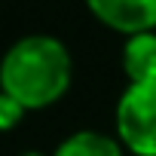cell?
Returning <instances> with one entry per match:
<instances>
[{
  "label": "cell",
  "instance_id": "8992f818",
  "mask_svg": "<svg viewBox=\"0 0 156 156\" xmlns=\"http://www.w3.org/2000/svg\"><path fill=\"white\" fill-rule=\"evenodd\" d=\"M25 104H19L12 95H6V92H0V132H9V129H16L19 122H22V116H25Z\"/></svg>",
  "mask_w": 156,
  "mask_h": 156
},
{
  "label": "cell",
  "instance_id": "3957f363",
  "mask_svg": "<svg viewBox=\"0 0 156 156\" xmlns=\"http://www.w3.org/2000/svg\"><path fill=\"white\" fill-rule=\"evenodd\" d=\"M98 22L122 34H147L156 28V0H86Z\"/></svg>",
  "mask_w": 156,
  "mask_h": 156
},
{
  "label": "cell",
  "instance_id": "7a4b0ae2",
  "mask_svg": "<svg viewBox=\"0 0 156 156\" xmlns=\"http://www.w3.org/2000/svg\"><path fill=\"white\" fill-rule=\"evenodd\" d=\"M119 141L138 156H156V83L129 86L116 104Z\"/></svg>",
  "mask_w": 156,
  "mask_h": 156
},
{
  "label": "cell",
  "instance_id": "52a82bcc",
  "mask_svg": "<svg viewBox=\"0 0 156 156\" xmlns=\"http://www.w3.org/2000/svg\"><path fill=\"white\" fill-rule=\"evenodd\" d=\"M25 156H40V153H25Z\"/></svg>",
  "mask_w": 156,
  "mask_h": 156
},
{
  "label": "cell",
  "instance_id": "5b68a950",
  "mask_svg": "<svg viewBox=\"0 0 156 156\" xmlns=\"http://www.w3.org/2000/svg\"><path fill=\"white\" fill-rule=\"evenodd\" d=\"M55 156H122V150L113 138L101 132H76L58 144Z\"/></svg>",
  "mask_w": 156,
  "mask_h": 156
},
{
  "label": "cell",
  "instance_id": "277c9868",
  "mask_svg": "<svg viewBox=\"0 0 156 156\" xmlns=\"http://www.w3.org/2000/svg\"><path fill=\"white\" fill-rule=\"evenodd\" d=\"M122 67L132 86L156 83V34H135L122 49Z\"/></svg>",
  "mask_w": 156,
  "mask_h": 156
},
{
  "label": "cell",
  "instance_id": "6da1fadb",
  "mask_svg": "<svg viewBox=\"0 0 156 156\" xmlns=\"http://www.w3.org/2000/svg\"><path fill=\"white\" fill-rule=\"evenodd\" d=\"M70 86V55L61 40L34 34L9 46L0 61V89L19 104L49 107Z\"/></svg>",
  "mask_w": 156,
  "mask_h": 156
}]
</instances>
